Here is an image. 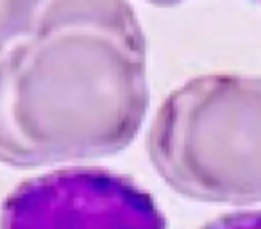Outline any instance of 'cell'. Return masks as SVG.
Wrapping results in <instances>:
<instances>
[{
  "label": "cell",
  "mask_w": 261,
  "mask_h": 229,
  "mask_svg": "<svg viewBox=\"0 0 261 229\" xmlns=\"http://www.w3.org/2000/svg\"><path fill=\"white\" fill-rule=\"evenodd\" d=\"M165 183L200 202H261V77L207 73L172 91L147 135Z\"/></svg>",
  "instance_id": "cell-2"
},
{
  "label": "cell",
  "mask_w": 261,
  "mask_h": 229,
  "mask_svg": "<svg viewBox=\"0 0 261 229\" xmlns=\"http://www.w3.org/2000/svg\"><path fill=\"white\" fill-rule=\"evenodd\" d=\"M200 229H261V210L225 213Z\"/></svg>",
  "instance_id": "cell-5"
},
{
  "label": "cell",
  "mask_w": 261,
  "mask_h": 229,
  "mask_svg": "<svg viewBox=\"0 0 261 229\" xmlns=\"http://www.w3.org/2000/svg\"><path fill=\"white\" fill-rule=\"evenodd\" d=\"M147 109L145 34L127 0H48L34 29L0 54V163L116 154Z\"/></svg>",
  "instance_id": "cell-1"
},
{
  "label": "cell",
  "mask_w": 261,
  "mask_h": 229,
  "mask_svg": "<svg viewBox=\"0 0 261 229\" xmlns=\"http://www.w3.org/2000/svg\"><path fill=\"white\" fill-rule=\"evenodd\" d=\"M48 0H0V54L31 33Z\"/></svg>",
  "instance_id": "cell-4"
},
{
  "label": "cell",
  "mask_w": 261,
  "mask_h": 229,
  "mask_svg": "<svg viewBox=\"0 0 261 229\" xmlns=\"http://www.w3.org/2000/svg\"><path fill=\"white\" fill-rule=\"evenodd\" d=\"M257 2H259V4H261V0H257Z\"/></svg>",
  "instance_id": "cell-7"
},
{
  "label": "cell",
  "mask_w": 261,
  "mask_h": 229,
  "mask_svg": "<svg viewBox=\"0 0 261 229\" xmlns=\"http://www.w3.org/2000/svg\"><path fill=\"white\" fill-rule=\"evenodd\" d=\"M0 229H167V220L127 175L73 167L20 183L2 204Z\"/></svg>",
  "instance_id": "cell-3"
},
{
  "label": "cell",
  "mask_w": 261,
  "mask_h": 229,
  "mask_svg": "<svg viewBox=\"0 0 261 229\" xmlns=\"http://www.w3.org/2000/svg\"><path fill=\"white\" fill-rule=\"evenodd\" d=\"M145 2L154 4V6H160V8H170V6L181 4L182 0H145Z\"/></svg>",
  "instance_id": "cell-6"
}]
</instances>
